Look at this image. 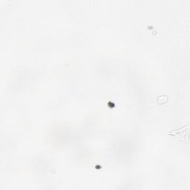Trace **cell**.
Instances as JSON below:
<instances>
[{"mask_svg": "<svg viewBox=\"0 0 190 190\" xmlns=\"http://www.w3.org/2000/svg\"><path fill=\"white\" fill-rule=\"evenodd\" d=\"M167 101H168V99H167V97H166V96H159L158 97V104L162 105V104H164L166 103H167Z\"/></svg>", "mask_w": 190, "mask_h": 190, "instance_id": "6da1fadb", "label": "cell"}]
</instances>
